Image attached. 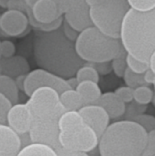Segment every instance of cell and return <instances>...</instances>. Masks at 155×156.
<instances>
[{"mask_svg":"<svg viewBox=\"0 0 155 156\" xmlns=\"http://www.w3.org/2000/svg\"><path fill=\"white\" fill-rule=\"evenodd\" d=\"M87 3L89 4L90 6H92V5H95L97 4H99L100 2H101L102 0H86Z\"/></svg>","mask_w":155,"mask_h":156,"instance_id":"obj_41","label":"cell"},{"mask_svg":"<svg viewBox=\"0 0 155 156\" xmlns=\"http://www.w3.org/2000/svg\"><path fill=\"white\" fill-rule=\"evenodd\" d=\"M59 144L68 150L91 152L100 142V137L89 126L79 111L65 112L58 122Z\"/></svg>","mask_w":155,"mask_h":156,"instance_id":"obj_5","label":"cell"},{"mask_svg":"<svg viewBox=\"0 0 155 156\" xmlns=\"http://www.w3.org/2000/svg\"><path fill=\"white\" fill-rule=\"evenodd\" d=\"M22 149L20 135L6 124H0V156H16Z\"/></svg>","mask_w":155,"mask_h":156,"instance_id":"obj_15","label":"cell"},{"mask_svg":"<svg viewBox=\"0 0 155 156\" xmlns=\"http://www.w3.org/2000/svg\"><path fill=\"white\" fill-rule=\"evenodd\" d=\"M6 9H15L26 12V5L24 0H9Z\"/></svg>","mask_w":155,"mask_h":156,"instance_id":"obj_35","label":"cell"},{"mask_svg":"<svg viewBox=\"0 0 155 156\" xmlns=\"http://www.w3.org/2000/svg\"><path fill=\"white\" fill-rule=\"evenodd\" d=\"M29 71V65L26 59L21 56L2 58L1 73L16 78L19 75H26Z\"/></svg>","mask_w":155,"mask_h":156,"instance_id":"obj_17","label":"cell"},{"mask_svg":"<svg viewBox=\"0 0 155 156\" xmlns=\"http://www.w3.org/2000/svg\"><path fill=\"white\" fill-rule=\"evenodd\" d=\"M26 76V75H19V76H17V77L15 78V80H16V82L17 87H18L19 90H22V91H24V83H25Z\"/></svg>","mask_w":155,"mask_h":156,"instance_id":"obj_38","label":"cell"},{"mask_svg":"<svg viewBox=\"0 0 155 156\" xmlns=\"http://www.w3.org/2000/svg\"><path fill=\"white\" fill-rule=\"evenodd\" d=\"M123 79H124L126 85L129 87H132L133 89L143 86V85H146V82L143 78V74L135 73V72L132 71L129 68H127V69L125 70Z\"/></svg>","mask_w":155,"mask_h":156,"instance_id":"obj_25","label":"cell"},{"mask_svg":"<svg viewBox=\"0 0 155 156\" xmlns=\"http://www.w3.org/2000/svg\"><path fill=\"white\" fill-rule=\"evenodd\" d=\"M59 95L55 89L50 87H40L35 90L26 101L33 118L67 112L60 102Z\"/></svg>","mask_w":155,"mask_h":156,"instance_id":"obj_8","label":"cell"},{"mask_svg":"<svg viewBox=\"0 0 155 156\" xmlns=\"http://www.w3.org/2000/svg\"><path fill=\"white\" fill-rule=\"evenodd\" d=\"M13 103L3 93L0 92V124L7 123V114Z\"/></svg>","mask_w":155,"mask_h":156,"instance_id":"obj_27","label":"cell"},{"mask_svg":"<svg viewBox=\"0 0 155 156\" xmlns=\"http://www.w3.org/2000/svg\"><path fill=\"white\" fill-rule=\"evenodd\" d=\"M29 25L26 12L6 9L0 16V27L6 37H19L23 35Z\"/></svg>","mask_w":155,"mask_h":156,"instance_id":"obj_11","label":"cell"},{"mask_svg":"<svg viewBox=\"0 0 155 156\" xmlns=\"http://www.w3.org/2000/svg\"><path fill=\"white\" fill-rule=\"evenodd\" d=\"M1 16V15H0ZM0 37H6L5 35V33L3 32V30L1 29V27H0Z\"/></svg>","mask_w":155,"mask_h":156,"instance_id":"obj_44","label":"cell"},{"mask_svg":"<svg viewBox=\"0 0 155 156\" xmlns=\"http://www.w3.org/2000/svg\"><path fill=\"white\" fill-rule=\"evenodd\" d=\"M63 113H54L48 116L33 118L31 128L28 132L31 143L46 144L56 150L59 144V118Z\"/></svg>","mask_w":155,"mask_h":156,"instance_id":"obj_7","label":"cell"},{"mask_svg":"<svg viewBox=\"0 0 155 156\" xmlns=\"http://www.w3.org/2000/svg\"><path fill=\"white\" fill-rule=\"evenodd\" d=\"M79 112L85 122L90 126L97 135L100 137L110 125L111 117L103 107L98 104L84 105Z\"/></svg>","mask_w":155,"mask_h":156,"instance_id":"obj_12","label":"cell"},{"mask_svg":"<svg viewBox=\"0 0 155 156\" xmlns=\"http://www.w3.org/2000/svg\"><path fill=\"white\" fill-rule=\"evenodd\" d=\"M63 33L69 40H71L73 42H75L77 40L79 34V32H78L73 27H71L65 20L63 22Z\"/></svg>","mask_w":155,"mask_h":156,"instance_id":"obj_33","label":"cell"},{"mask_svg":"<svg viewBox=\"0 0 155 156\" xmlns=\"http://www.w3.org/2000/svg\"><path fill=\"white\" fill-rule=\"evenodd\" d=\"M148 133L134 121H120L107 128L100 137V156H143Z\"/></svg>","mask_w":155,"mask_h":156,"instance_id":"obj_3","label":"cell"},{"mask_svg":"<svg viewBox=\"0 0 155 156\" xmlns=\"http://www.w3.org/2000/svg\"><path fill=\"white\" fill-rule=\"evenodd\" d=\"M126 62H127V67L132 71L138 74H144L150 69V64L148 62L142 61L127 53H126Z\"/></svg>","mask_w":155,"mask_h":156,"instance_id":"obj_24","label":"cell"},{"mask_svg":"<svg viewBox=\"0 0 155 156\" xmlns=\"http://www.w3.org/2000/svg\"><path fill=\"white\" fill-rule=\"evenodd\" d=\"M134 122H138L147 133L155 131V117L149 114H139L133 118Z\"/></svg>","mask_w":155,"mask_h":156,"instance_id":"obj_26","label":"cell"},{"mask_svg":"<svg viewBox=\"0 0 155 156\" xmlns=\"http://www.w3.org/2000/svg\"><path fill=\"white\" fill-rule=\"evenodd\" d=\"M67 81H68V83H69V87H70L71 89L76 90V88H77L78 84H79V82H78V80H77L76 78H75V79H74L73 77L69 78V79L67 80Z\"/></svg>","mask_w":155,"mask_h":156,"instance_id":"obj_39","label":"cell"},{"mask_svg":"<svg viewBox=\"0 0 155 156\" xmlns=\"http://www.w3.org/2000/svg\"><path fill=\"white\" fill-rule=\"evenodd\" d=\"M131 8L140 11L147 12L155 8V0H128Z\"/></svg>","mask_w":155,"mask_h":156,"instance_id":"obj_28","label":"cell"},{"mask_svg":"<svg viewBox=\"0 0 155 156\" xmlns=\"http://www.w3.org/2000/svg\"><path fill=\"white\" fill-rule=\"evenodd\" d=\"M153 90L146 85H143L134 89V101L139 105L149 104L153 101Z\"/></svg>","mask_w":155,"mask_h":156,"instance_id":"obj_23","label":"cell"},{"mask_svg":"<svg viewBox=\"0 0 155 156\" xmlns=\"http://www.w3.org/2000/svg\"><path fill=\"white\" fill-rule=\"evenodd\" d=\"M76 90L82 97L85 105L95 104L102 95L100 88L99 87L98 83L94 81L86 80L79 82Z\"/></svg>","mask_w":155,"mask_h":156,"instance_id":"obj_18","label":"cell"},{"mask_svg":"<svg viewBox=\"0 0 155 156\" xmlns=\"http://www.w3.org/2000/svg\"><path fill=\"white\" fill-rule=\"evenodd\" d=\"M153 86H154V90H155V81H154V83H153Z\"/></svg>","mask_w":155,"mask_h":156,"instance_id":"obj_46","label":"cell"},{"mask_svg":"<svg viewBox=\"0 0 155 156\" xmlns=\"http://www.w3.org/2000/svg\"><path fill=\"white\" fill-rule=\"evenodd\" d=\"M118 97L125 103H130L134 100V89L129 86H124L117 89L114 91Z\"/></svg>","mask_w":155,"mask_h":156,"instance_id":"obj_30","label":"cell"},{"mask_svg":"<svg viewBox=\"0 0 155 156\" xmlns=\"http://www.w3.org/2000/svg\"><path fill=\"white\" fill-rule=\"evenodd\" d=\"M155 155V131L148 133V141L143 156Z\"/></svg>","mask_w":155,"mask_h":156,"instance_id":"obj_32","label":"cell"},{"mask_svg":"<svg viewBox=\"0 0 155 156\" xmlns=\"http://www.w3.org/2000/svg\"><path fill=\"white\" fill-rule=\"evenodd\" d=\"M131 9L128 0H102L90 6L93 26L104 34L120 38L123 20Z\"/></svg>","mask_w":155,"mask_h":156,"instance_id":"obj_6","label":"cell"},{"mask_svg":"<svg viewBox=\"0 0 155 156\" xmlns=\"http://www.w3.org/2000/svg\"><path fill=\"white\" fill-rule=\"evenodd\" d=\"M19 90L14 78L3 73L0 74V92L5 95L13 104L18 103Z\"/></svg>","mask_w":155,"mask_h":156,"instance_id":"obj_19","label":"cell"},{"mask_svg":"<svg viewBox=\"0 0 155 156\" xmlns=\"http://www.w3.org/2000/svg\"><path fill=\"white\" fill-rule=\"evenodd\" d=\"M95 104L103 107L111 119L119 118L126 112L125 102H123L115 92H106L102 94Z\"/></svg>","mask_w":155,"mask_h":156,"instance_id":"obj_16","label":"cell"},{"mask_svg":"<svg viewBox=\"0 0 155 156\" xmlns=\"http://www.w3.org/2000/svg\"><path fill=\"white\" fill-rule=\"evenodd\" d=\"M111 68L118 77H123L125 70L128 68L126 62V56H124L123 52L112 60Z\"/></svg>","mask_w":155,"mask_h":156,"instance_id":"obj_29","label":"cell"},{"mask_svg":"<svg viewBox=\"0 0 155 156\" xmlns=\"http://www.w3.org/2000/svg\"><path fill=\"white\" fill-rule=\"evenodd\" d=\"M143 78H144V80H145L146 84H153L155 81V73L151 69H149L143 74Z\"/></svg>","mask_w":155,"mask_h":156,"instance_id":"obj_36","label":"cell"},{"mask_svg":"<svg viewBox=\"0 0 155 156\" xmlns=\"http://www.w3.org/2000/svg\"><path fill=\"white\" fill-rule=\"evenodd\" d=\"M120 38L127 54L149 63L155 51V8L147 12L131 8L123 20Z\"/></svg>","mask_w":155,"mask_h":156,"instance_id":"obj_2","label":"cell"},{"mask_svg":"<svg viewBox=\"0 0 155 156\" xmlns=\"http://www.w3.org/2000/svg\"><path fill=\"white\" fill-rule=\"evenodd\" d=\"M76 79L78 82H82L86 80L99 82L100 80V74L99 71L94 68L93 66L88 65V66H82L79 69V70L76 73Z\"/></svg>","mask_w":155,"mask_h":156,"instance_id":"obj_22","label":"cell"},{"mask_svg":"<svg viewBox=\"0 0 155 156\" xmlns=\"http://www.w3.org/2000/svg\"><path fill=\"white\" fill-rule=\"evenodd\" d=\"M60 102L65 108V110L68 111H79L84 105L85 102L80 96V94L77 91V90H68L62 92L59 95Z\"/></svg>","mask_w":155,"mask_h":156,"instance_id":"obj_20","label":"cell"},{"mask_svg":"<svg viewBox=\"0 0 155 156\" xmlns=\"http://www.w3.org/2000/svg\"><path fill=\"white\" fill-rule=\"evenodd\" d=\"M149 64H150V69L155 73V51L153 53V55L150 58Z\"/></svg>","mask_w":155,"mask_h":156,"instance_id":"obj_40","label":"cell"},{"mask_svg":"<svg viewBox=\"0 0 155 156\" xmlns=\"http://www.w3.org/2000/svg\"><path fill=\"white\" fill-rule=\"evenodd\" d=\"M64 20L78 32L92 27L90 6L86 0H70L64 13Z\"/></svg>","mask_w":155,"mask_h":156,"instance_id":"obj_10","label":"cell"},{"mask_svg":"<svg viewBox=\"0 0 155 156\" xmlns=\"http://www.w3.org/2000/svg\"><path fill=\"white\" fill-rule=\"evenodd\" d=\"M77 53L89 63H105L123 52L121 38L111 37L92 26L79 32L75 41Z\"/></svg>","mask_w":155,"mask_h":156,"instance_id":"obj_4","label":"cell"},{"mask_svg":"<svg viewBox=\"0 0 155 156\" xmlns=\"http://www.w3.org/2000/svg\"><path fill=\"white\" fill-rule=\"evenodd\" d=\"M9 0H0V7L2 8H7V4Z\"/></svg>","mask_w":155,"mask_h":156,"instance_id":"obj_43","label":"cell"},{"mask_svg":"<svg viewBox=\"0 0 155 156\" xmlns=\"http://www.w3.org/2000/svg\"><path fill=\"white\" fill-rule=\"evenodd\" d=\"M34 19L39 24H50L62 17V12L53 0H37L31 7Z\"/></svg>","mask_w":155,"mask_h":156,"instance_id":"obj_14","label":"cell"},{"mask_svg":"<svg viewBox=\"0 0 155 156\" xmlns=\"http://www.w3.org/2000/svg\"><path fill=\"white\" fill-rule=\"evenodd\" d=\"M16 156H58V154L48 145L31 143L22 147Z\"/></svg>","mask_w":155,"mask_h":156,"instance_id":"obj_21","label":"cell"},{"mask_svg":"<svg viewBox=\"0 0 155 156\" xmlns=\"http://www.w3.org/2000/svg\"><path fill=\"white\" fill-rule=\"evenodd\" d=\"M153 104H154V106H155V94H154V97H153Z\"/></svg>","mask_w":155,"mask_h":156,"instance_id":"obj_45","label":"cell"},{"mask_svg":"<svg viewBox=\"0 0 155 156\" xmlns=\"http://www.w3.org/2000/svg\"><path fill=\"white\" fill-rule=\"evenodd\" d=\"M56 153L58 156H89V154L86 152H80V151H71L63 148L62 146H59L57 148Z\"/></svg>","mask_w":155,"mask_h":156,"instance_id":"obj_34","label":"cell"},{"mask_svg":"<svg viewBox=\"0 0 155 156\" xmlns=\"http://www.w3.org/2000/svg\"><path fill=\"white\" fill-rule=\"evenodd\" d=\"M33 122L32 112L26 103L13 104L7 114V125L19 135L28 133Z\"/></svg>","mask_w":155,"mask_h":156,"instance_id":"obj_13","label":"cell"},{"mask_svg":"<svg viewBox=\"0 0 155 156\" xmlns=\"http://www.w3.org/2000/svg\"><path fill=\"white\" fill-rule=\"evenodd\" d=\"M16 53L15 44L8 39L1 41V56L2 58H11Z\"/></svg>","mask_w":155,"mask_h":156,"instance_id":"obj_31","label":"cell"},{"mask_svg":"<svg viewBox=\"0 0 155 156\" xmlns=\"http://www.w3.org/2000/svg\"><path fill=\"white\" fill-rule=\"evenodd\" d=\"M40 87L53 88L59 94L71 89L67 80L42 68L29 71L26 74L24 83V92L29 97L35 90Z\"/></svg>","mask_w":155,"mask_h":156,"instance_id":"obj_9","label":"cell"},{"mask_svg":"<svg viewBox=\"0 0 155 156\" xmlns=\"http://www.w3.org/2000/svg\"><path fill=\"white\" fill-rule=\"evenodd\" d=\"M25 1V3H26V5L28 6V7H32L33 6V5L37 1V0H24Z\"/></svg>","mask_w":155,"mask_h":156,"instance_id":"obj_42","label":"cell"},{"mask_svg":"<svg viewBox=\"0 0 155 156\" xmlns=\"http://www.w3.org/2000/svg\"><path fill=\"white\" fill-rule=\"evenodd\" d=\"M154 156H155V155H154Z\"/></svg>","mask_w":155,"mask_h":156,"instance_id":"obj_47","label":"cell"},{"mask_svg":"<svg viewBox=\"0 0 155 156\" xmlns=\"http://www.w3.org/2000/svg\"><path fill=\"white\" fill-rule=\"evenodd\" d=\"M53 1L58 5V6L59 7L60 11L64 15V13L67 10V7H68V5L69 4V1L70 0H53Z\"/></svg>","mask_w":155,"mask_h":156,"instance_id":"obj_37","label":"cell"},{"mask_svg":"<svg viewBox=\"0 0 155 156\" xmlns=\"http://www.w3.org/2000/svg\"><path fill=\"white\" fill-rule=\"evenodd\" d=\"M35 56L42 69L64 79L73 77L84 61L77 53L75 43L58 29L37 37Z\"/></svg>","mask_w":155,"mask_h":156,"instance_id":"obj_1","label":"cell"}]
</instances>
